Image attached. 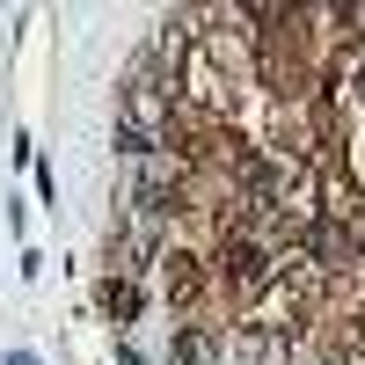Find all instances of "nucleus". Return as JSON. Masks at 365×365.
<instances>
[{
    "label": "nucleus",
    "mask_w": 365,
    "mask_h": 365,
    "mask_svg": "<svg viewBox=\"0 0 365 365\" xmlns=\"http://www.w3.org/2000/svg\"><path fill=\"white\" fill-rule=\"evenodd\" d=\"M139 161L110 278L256 365H365V0L190 8L139 51L117 117Z\"/></svg>",
    "instance_id": "1"
},
{
    "label": "nucleus",
    "mask_w": 365,
    "mask_h": 365,
    "mask_svg": "<svg viewBox=\"0 0 365 365\" xmlns=\"http://www.w3.org/2000/svg\"><path fill=\"white\" fill-rule=\"evenodd\" d=\"M103 314H110V322H132V314H139V285H132V278H110V285H103Z\"/></svg>",
    "instance_id": "2"
},
{
    "label": "nucleus",
    "mask_w": 365,
    "mask_h": 365,
    "mask_svg": "<svg viewBox=\"0 0 365 365\" xmlns=\"http://www.w3.org/2000/svg\"><path fill=\"white\" fill-rule=\"evenodd\" d=\"M8 365H37V358H22V351H15V358H8Z\"/></svg>",
    "instance_id": "3"
}]
</instances>
